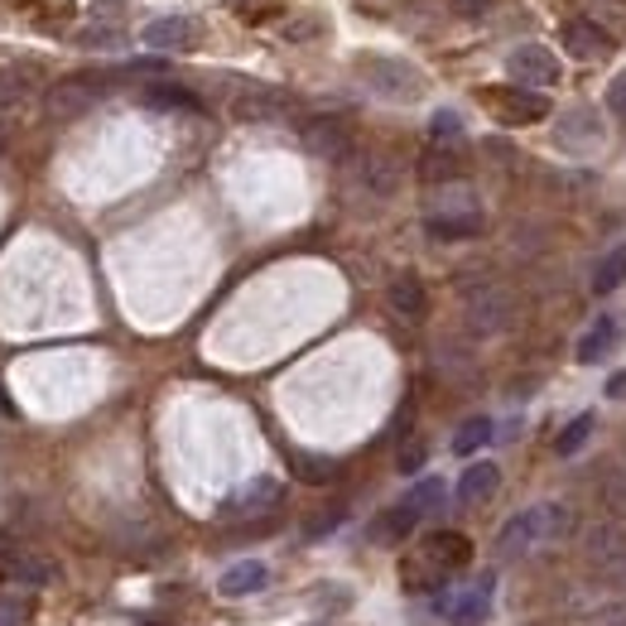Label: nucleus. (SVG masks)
<instances>
[{"instance_id":"obj_1","label":"nucleus","mask_w":626,"mask_h":626,"mask_svg":"<svg viewBox=\"0 0 626 626\" xmlns=\"http://www.w3.org/2000/svg\"><path fill=\"white\" fill-rule=\"evenodd\" d=\"M564 526H569V506H559V501L526 506V511H516L511 521L501 526L497 554L501 559H526V554H535L540 544H550V540L564 535Z\"/></svg>"},{"instance_id":"obj_2","label":"nucleus","mask_w":626,"mask_h":626,"mask_svg":"<svg viewBox=\"0 0 626 626\" xmlns=\"http://www.w3.org/2000/svg\"><path fill=\"white\" fill-rule=\"evenodd\" d=\"M516 318V299L511 289L497 285V279H468L463 285V323H468L473 338H501Z\"/></svg>"},{"instance_id":"obj_3","label":"nucleus","mask_w":626,"mask_h":626,"mask_svg":"<svg viewBox=\"0 0 626 626\" xmlns=\"http://www.w3.org/2000/svg\"><path fill=\"white\" fill-rule=\"evenodd\" d=\"M357 77L385 102H415L424 97V73L405 59H391V53H362L357 59Z\"/></svg>"},{"instance_id":"obj_4","label":"nucleus","mask_w":626,"mask_h":626,"mask_svg":"<svg viewBox=\"0 0 626 626\" xmlns=\"http://www.w3.org/2000/svg\"><path fill=\"white\" fill-rule=\"evenodd\" d=\"M583 559H588V569L597 579L622 583L626 588V526H617V521L588 526V535H583Z\"/></svg>"},{"instance_id":"obj_5","label":"nucleus","mask_w":626,"mask_h":626,"mask_svg":"<svg viewBox=\"0 0 626 626\" xmlns=\"http://www.w3.org/2000/svg\"><path fill=\"white\" fill-rule=\"evenodd\" d=\"M482 208L473 203V198H463V203H448V208H434L429 217H424V232L434 236V242H473V236H482Z\"/></svg>"},{"instance_id":"obj_6","label":"nucleus","mask_w":626,"mask_h":626,"mask_svg":"<svg viewBox=\"0 0 626 626\" xmlns=\"http://www.w3.org/2000/svg\"><path fill=\"white\" fill-rule=\"evenodd\" d=\"M140 39L155 53H189V49L203 44V20L198 15H159V20L145 24Z\"/></svg>"},{"instance_id":"obj_7","label":"nucleus","mask_w":626,"mask_h":626,"mask_svg":"<svg viewBox=\"0 0 626 626\" xmlns=\"http://www.w3.org/2000/svg\"><path fill=\"white\" fill-rule=\"evenodd\" d=\"M482 102L506 126H526V121H544L550 116V102L530 87H482Z\"/></svg>"},{"instance_id":"obj_8","label":"nucleus","mask_w":626,"mask_h":626,"mask_svg":"<svg viewBox=\"0 0 626 626\" xmlns=\"http://www.w3.org/2000/svg\"><path fill=\"white\" fill-rule=\"evenodd\" d=\"M279 501H285V487H279L275 477H256V482H246L242 491H232V497L222 501V516H232V521H256V516L279 511Z\"/></svg>"},{"instance_id":"obj_9","label":"nucleus","mask_w":626,"mask_h":626,"mask_svg":"<svg viewBox=\"0 0 626 626\" xmlns=\"http://www.w3.org/2000/svg\"><path fill=\"white\" fill-rule=\"evenodd\" d=\"M506 73L521 87H550L559 77V59L544 44H521V49L506 53Z\"/></svg>"},{"instance_id":"obj_10","label":"nucleus","mask_w":626,"mask_h":626,"mask_svg":"<svg viewBox=\"0 0 626 626\" xmlns=\"http://www.w3.org/2000/svg\"><path fill=\"white\" fill-rule=\"evenodd\" d=\"M304 150L318 155V159H348L352 155V130L348 121H338V116H314V121H304Z\"/></svg>"},{"instance_id":"obj_11","label":"nucleus","mask_w":626,"mask_h":626,"mask_svg":"<svg viewBox=\"0 0 626 626\" xmlns=\"http://www.w3.org/2000/svg\"><path fill=\"white\" fill-rule=\"evenodd\" d=\"M559 44H564V53H574V59L593 63V59H607L612 53V34L593 20H564L559 24Z\"/></svg>"},{"instance_id":"obj_12","label":"nucleus","mask_w":626,"mask_h":626,"mask_svg":"<svg viewBox=\"0 0 626 626\" xmlns=\"http://www.w3.org/2000/svg\"><path fill=\"white\" fill-rule=\"evenodd\" d=\"M102 77H92V73H83V77H68V83H59L49 92V112L53 116H77V112H87L92 102L102 97Z\"/></svg>"},{"instance_id":"obj_13","label":"nucleus","mask_w":626,"mask_h":626,"mask_svg":"<svg viewBox=\"0 0 626 626\" xmlns=\"http://www.w3.org/2000/svg\"><path fill=\"white\" fill-rule=\"evenodd\" d=\"M385 304H391L395 318H405V323H420V318L429 314V289L420 285V275H395L391 285H385Z\"/></svg>"},{"instance_id":"obj_14","label":"nucleus","mask_w":626,"mask_h":626,"mask_svg":"<svg viewBox=\"0 0 626 626\" xmlns=\"http://www.w3.org/2000/svg\"><path fill=\"white\" fill-rule=\"evenodd\" d=\"M285 112H289V97H279V92H270V87H251L232 102L236 121H279Z\"/></svg>"},{"instance_id":"obj_15","label":"nucleus","mask_w":626,"mask_h":626,"mask_svg":"<svg viewBox=\"0 0 626 626\" xmlns=\"http://www.w3.org/2000/svg\"><path fill=\"white\" fill-rule=\"evenodd\" d=\"M444 617H448L453 626H482V622L491 617V574L477 583V588H468V593L453 597V603L444 607Z\"/></svg>"},{"instance_id":"obj_16","label":"nucleus","mask_w":626,"mask_h":626,"mask_svg":"<svg viewBox=\"0 0 626 626\" xmlns=\"http://www.w3.org/2000/svg\"><path fill=\"white\" fill-rule=\"evenodd\" d=\"M265 583H270V569H265L261 559H242V564H232L217 579V593L222 597H251V593H261Z\"/></svg>"},{"instance_id":"obj_17","label":"nucleus","mask_w":626,"mask_h":626,"mask_svg":"<svg viewBox=\"0 0 626 626\" xmlns=\"http://www.w3.org/2000/svg\"><path fill=\"white\" fill-rule=\"evenodd\" d=\"M424 559L429 564H438L444 574H453V569H463L473 559V544L458 535V530H438V535H429L424 540Z\"/></svg>"},{"instance_id":"obj_18","label":"nucleus","mask_w":626,"mask_h":626,"mask_svg":"<svg viewBox=\"0 0 626 626\" xmlns=\"http://www.w3.org/2000/svg\"><path fill=\"white\" fill-rule=\"evenodd\" d=\"M617 338H622L617 318H607V314H603V318H593V328L583 332V342H579V362H583V367H597L612 348H617Z\"/></svg>"},{"instance_id":"obj_19","label":"nucleus","mask_w":626,"mask_h":626,"mask_svg":"<svg viewBox=\"0 0 626 626\" xmlns=\"http://www.w3.org/2000/svg\"><path fill=\"white\" fill-rule=\"evenodd\" d=\"M34 87H39V68H34V63H10V68H0V112L20 106Z\"/></svg>"},{"instance_id":"obj_20","label":"nucleus","mask_w":626,"mask_h":626,"mask_svg":"<svg viewBox=\"0 0 626 626\" xmlns=\"http://www.w3.org/2000/svg\"><path fill=\"white\" fill-rule=\"evenodd\" d=\"M497 487H501V468H497V463H473V468L458 477V501L463 506H477V501H487Z\"/></svg>"},{"instance_id":"obj_21","label":"nucleus","mask_w":626,"mask_h":626,"mask_svg":"<svg viewBox=\"0 0 626 626\" xmlns=\"http://www.w3.org/2000/svg\"><path fill=\"white\" fill-rule=\"evenodd\" d=\"M420 521H424V516L415 511V506L401 501V506H391L385 516H376V526H371V540H376V544H395V540H405Z\"/></svg>"},{"instance_id":"obj_22","label":"nucleus","mask_w":626,"mask_h":626,"mask_svg":"<svg viewBox=\"0 0 626 626\" xmlns=\"http://www.w3.org/2000/svg\"><path fill=\"white\" fill-rule=\"evenodd\" d=\"M357 179L367 183L371 193H395V183H401V169H395V159H385V155H362L357 159Z\"/></svg>"},{"instance_id":"obj_23","label":"nucleus","mask_w":626,"mask_h":626,"mask_svg":"<svg viewBox=\"0 0 626 626\" xmlns=\"http://www.w3.org/2000/svg\"><path fill=\"white\" fill-rule=\"evenodd\" d=\"M420 179L424 183H453L458 179V150H444V145H429L420 159Z\"/></svg>"},{"instance_id":"obj_24","label":"nucleus","mask_w":626,"mask_h":626,"mask_svg":"<svg viewBox=\"0 0 626 626\" xmlns=\"http://www.w3.org/2000/svg\"><path fill=\"white\" fill-rule=\"evenodd\" d=\"M145 102L155 106V112H198V97L189 87H174V83H150L145 87Z\"/></svg>"},{"instance_id":"obj_25","label":"nucleus","mask_w":626,"mask_h":626,"mask_svg":"<svg viewBox=\"0 0 626 626\" xmlns=\"http://www.w3.org/2000/svg\"><path fill=\"white\" fill-rule=\"evenodd\" d=\"M622 285H626V246H612L593 270V289L597 295H612V289H622Z\"/></svg>"},{"instance_id":"obj_26","label":"nucleus","mask_w":626,"mask_h":626,"mask_svg":"<svg viewBox=\"0 0 626 626\" xmlns=\"http://www.w3.org/2000/svg\"><path fill=\"white\" fill-rule=\"evenodd\" d=\"M588 140H597V116H593V112H569L564 121H559V145H569V150H583Z\"/></svg>"},{"instance_id":"obj_27","label":"nucleus","mask_w":626,"mask_h":626,"mask_svg":"<svg viewBox=\"0 0 626 626\" xmlns=\"http://www.w3.org/2000/svg\"><path fill=\"white\" fill-rule=\"evenodd\" d=\"M491 434H497V429H491V420L487 415H473L468 424H458V434H453V453H463V458H468V453L487 448Z\"/></svg>"},{"instance_id":"obj_28","label":"nucleus","mask_w":626,"mask_h":626,"mask_svg":"<svg viewBox=\"0 0 626 626\" xmlns=\"http://www.w3.org/2000/svg\"><path fill=\"white\" fill-rule=\"evenodd\" d=\"M588 434H593V415H574V420L564 424V429H559L554 453H559V458H574V453L588 444Z\"/></svg>"},{"instance_id":"obj_29","label":"nucleus","mask_w":626,"mask_h":626,"mask_svg":"<svg viewBox=\"0 0 626 626\" xmlns=\"http://www.w3.org/2000/svg\"><path fill=\"white\" fill-rule=\"evenodd\" d=\"M429 145H444V150H463V116H458V112H434V121H429Z\"/></svg>"},{"instance_id":"obj_30","label":"nucleus","mask_w":626,"mask_h":626,"mask_svg":"<svg viewBox=\"0 0 626 626\" xmlns=\"http://www.w3.org/2000/svg\"><path fill=\"white\" fill-rule=\"evenodd\" d=\"M295 477L299 482H309V487H323V482H332V473H338V463L332 458H314V453H295Z\"/></svg>"},{"instance_id":"obj_31","label":"nucleus","mask_w":626,"mask_h":626,"mask_svg":"<svg viewBox=\"0 0 626 626\" xmlns=\"http://www.w3.org/2000/svg\"><path fill=\"white\" fill-rule=\"evenodd\" d=\"M405 501H410V506H415V511H420V516H429V511H434V506H438V501H444V482H438V477H424V482H420L415 491H410V497H405Z\"/></svg>"},{"instance_id":"obj_32","label":"nucleus","mask_w":626,"mask_h":626,"mask_svg":"<svg viewBox=\"0 0 626 626\" xmlns=\"http://www.w3.org/2000/svg\"><path fill=\"white\" fill-rule=\"evenodd\" d=\"M607 506H612L617 516H626V468L607 477Z\"/></svg>"},{"instance_id":"obj_33","label":"nucleus","mask_w":626,"mask_h":626,"mask_svg":"<svg viewBox=\"0 0 626 626\" xmlns=\"http://www.w3.org/2000/svg\"><path fill=\"white\" fill-rule=\"evenodd\" d=\"M24 617H30V607L20 597H0V626H20Z\"/></svg>"},{"instance_id":"obj_34","label":"nucleus","mask_w":626,"mask_h":626,"mask_svg":"<svg viewBox=\"0 0 626 626\" xmlns=\"http://www.w3.org/2000/svg\"><path fill=\"white\" fill-rule=\"evenodd\" d=\"M607 106H612V116H622V121H626V73L612 77V87H607Z\"/></svg>"},{"instance_id":"obj_35","label":"nucleus","mask_w":626,"mask_h":626,"mask_svg":"<svg viewBox=\"0 0 626 626\" xmlns=\"http://www.w3.org/2000/svg\"><path fill=\"white\" fill-rule=\"evenodd\" d=\"M338 521H342V506H332V511H323V516H314V521H309V535H314V540L328 535V530L338 526Z\"/></svg>"},{"instance_id":"obj_36","label":"nucleus","mask_w":626,"mask_h":626,"mask_svg":"<svg viewBox=\"0 0 626 626\" xmlns=\"http://www.w3.org/2000/svg\"><path fill=\"white\" fill-rule=\"evenodd\" d=\"M583 6H588L593 15H603V10H607L612 20H626V0H583Z\"/></svg>"},{"instance_id":"obj_37","label":"nucleus","mask_w":626,"mask_h":626,"mask_svg":"<svg viewBox=\"0 0 626 626\" xmlns=\"http://www.w3.org/2000/svg\"><path fill=\"white\" fill-rule=\"evenodd\" d=\"M453 10H458V15H468V20H477V15H487V10H491V0H453Z\"/></svg>"},{"instance_id":"obj_38","label":"nucleus","mask_w":626,"mask_h":626,"mask_svg":"<svg viewBox=\"0 0 626 626\" xmlns=\"http://www.w3.org/2000/svg\"><path fill=\"white\" fill-rule=\"evenodd\" d=\"M420 463H424V448H420V444L401 453V473H415V468H420Z\"/></svg>"},{"instance_id":"obj_39","label":"nucleus","mask_w":626,"mask_h":626,"mask_svg":"<svg viewBox=\"0 0 626 626\" xmlns=\"http://www.w3.org/2000/svg\"><path fill=\"white\" fill-rule=\"evenodd\" d=\"M607 401H626V371H617V376L607 381Z\"/></svg>"}]
</instances>
